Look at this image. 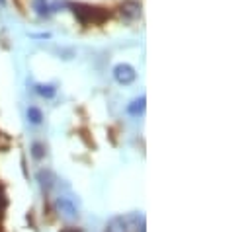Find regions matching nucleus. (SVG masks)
<instances>
[{"label": "nucleus", "instance_id": "f257e3e1", "mask_svg": "<svg viewBox=\"0 0 252 232\" xmlns=\"http://www.w3.org/2000/svg\"><path fill=\"white\" fill-rule=\"evenodd\" d=\"M72 14L78 18V22L82 26H92V24H102L104 20L110 18V14L102 8L96 6H88V4H70Z\"/></svg>", "mask_w": 252, "mask_h": 232}, {"label": "nucleus", "instance_id": "f03ea898", "mask_svg": "<svg viewBox=\"0 0 252 232\" xmlns=\"http://www.w3.org/2000/svg\"><path fill=\"white\" fill-rule=\"evenodd\" d=\"M114 78L120 82V84H131V82H135V78H137V72H135V68L131 66V64H127V62H122V64H118L116 68H114Z\"/></svg>", "mask_w": 252, "mask_h": 232}, {"label": "nucleus", "instance_id": "7ed1b4c3", "mask_svg": "<svg viewBox=\"0 0 252 232\" xmlns=\"http://www.w3.org/2000/svg\"><path fill=\"white\" fill-rule=\"evenodd\" d=\"M131 219L133 217H116L110 221V225L106 227V232H131L135 227H131Z\"/></svg>", "mask_w": 252, "mask_h": 232}, {"label": "nucleus", "instance_id": "20e7f679", "mask_svg": "<svg viewBox=\"0 0 252 232\" xmlns=\"http://www.w3.org/2000/svg\"><path fill=\"white\" fill-rule=\"evenodd\" d=\"M59 209H61V213H63L66 219H74V217H76V209H74L72 201H68L66 197H61V199H59Z\"/></svg>", "mask_w": 252, "mask_h": 232}, {"label": "nucleus", "instance_id": "39448f33", "mask_svg": "<svg viewBox=\"0 0 252 232\" xmlns=\"http://www.w3.org/2000/svg\"><path fill=\"white\" fill-rule=\"evenodd\" d=\"M35 90H37V94H41V96L47 98V100L55 98V94H57V88H55L53 84H37Z\"/></svg>", "mask_w": 252, "mask_h": 232}, {"label": "nucleus", "instance_id": "423d86ee", "mask_svg": "<svg viewBox=\"0 0 252 232\" xmlns=\"http://www.w3.org/2000/svg\"><path fill=\"white\" fill-rule=\"evenodd\" d=\"M143 112H145V98L135 100V102L127 108V114H129V116H141Z\"/></svg>", "mask_w": 252, "mask_h": 232}, {"label": "nucleus", "instance_id": "0eeeda50", "mask_svg": "<svg viewBox=\"0 0 252 232\" xmlns=\"http://www.w3.org/2000/svg\"><path fill=\"white\" fill-rule=\"evenodd\" d=\"M28 119H30L33 125H39L41 119H43V114H41L39 108H30V110H28Z\"/></svg>", "mask_w": 252, "mask_h": 232}, {"label": "nucleus", "instance_id": "6e6552de", "mask_svg": "<svg viewBox=\"0 0 252 232\" xmlns=\"http://www.w3.org/2000/svg\"><path fill=\"white\" fill-rule=\"evenodd\" d=\"M8 207V197H6V191H4V185L0 183V221L4 217V211Z\"/></svg>", "mask_w": 252, "mask_h": 232}, {"label": "nucleus", "instance_id": "1a4fd4ad", "mask_svg": "<svg viewBox=\"0 0 252 232\" xmlns=\"http://www.w3.org/2000/svg\"><path fill=\"white\" fill-rule=\"evenodd\" d=\"M32 154H33V158H43V156H45L43 145H39V143H33V146H32Z\"/></svg>", "mask_w": 252, "mask_h": 232}, {"label": "nucleus", "instance_id": "9d476101", "mask_svg": "<svg viewBox=\"0 0 252 232\" xmlns=\"http://www.w3.org/2000/svg\"><path fill=\"white\" fill-rule=\"evenodd\" d=\"M8 146H10V139L0 131V150H2V148H8Z\"/></svg>", "mask_w": 252, "mask_h": 232}]
</instances>
